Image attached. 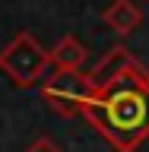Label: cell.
<instances>
[{
  "instance_id": "6da1fadb",
  "label": "cell",
  "mask_w": 149,
  "mask_h": 152,
  "mask_svg": "<svg viewBox=\"0 0 149 152\" xmlns=\"http://www.w3.org/2000/svg\"><path fill=\"white\" fill-rule=\"evenodd\" d=\"M114 152H137L149 140V70H137L92 98L79 111Z\"/></svg>"
},
{
  "instance_id": "7a4b0ae2",
  "label": "cell",
  "mask_w": 149,
  "mask_h": 152,
  "mask_svg": "<svg viewBox=\"0 0 149 152\" xmlns=\"http://www.w3.org/2000/svg\"><path fill=\"white\" fill-rule=\"evenodd\" d=\"M48 66H51L48 48H41L32 32H16L0 48V73L19 89H32L48 73Z\"/></svg>"
},
{
  "instance_id": "3957f363",
  "label": "cell",
  "mask_w": 149,
  "mask_h": 152,
  "mask_svg": "<svg viewBox=\"0 0 149 152\" xmlns=\"http://www.w3.org/2000/svg\"><path fill=\"white\" fill-rule=\"evenodd\" d=\"M41 98L60 117H76L83 104L92 98V86L83 70H54L41 83Z\"/></svg>"
},
{
  "instance_id": "277c9868",
  "label": "cell",
  "mask_w": 149,
  "mask_h": 152,
  "mask_svg": "<svg viewBox=\"0 0 149 152\" xmlns=\"http://www.w3.org/2000/svg\"><path fill=\"white\" fill-rule=\"evenodd\" d=\"M137 70H146V66L133 57V51L124 45V41H117V45H111L86 70V79L92 86V92H102L105 86H111L114 79H121V76H127V73H137Z\"/></svg>"
},
{
  "instance_id": "5b68a950",
  "label": "cell",
  "mask_w": 149,
  "mask_h": 152,
  "mask_svg": "<svg viewBox=\"0 0 149 152\" xmlns=\"http://www.w3.org/2000/svg\"><path fill=\"white\" fill-rule=\"evenodd\" d=\"M102 22L111 28L117 38H127L133 28L143 26V10L133 3V0H114L111 7L102 10Z\"/></svg>"
},
{
  "instance_id": "8992f818",
  "label": "cell",
  "mask_w": 149,
  "mask_h": 152,
  "mask_svg": "<svg viewBox=\"0 0 149 152\" xmlns=\"http://www.w3.org/2000/svg\"><path fill=\"white\" fill-rule=\"evenodd\" d=\"M48 57H51L54 70H83L89 51H86V45L76 35H64V38H57V45L48 51Z\"/></svg>"
},
{
  "instance_id": "52a82bcc",
  "label": "cell",
  "mask_w": 149,
  "mask_h": 152,
  "mask_svg": "<svg viewBox=\"0 0 149 152\" xmlns=\"http://www.w3.org/2000/svg\"><path fill=\"white\" fill-rule=\"evenodd\" d=\"M26 152H60V146H57L51 136H35V140L26 146Z\"/></svg>"
},
{
  "instance_id": "ba28073f",
  "label": "cell",
  "mask_w": 149,
  "mask_h": 152,
  "mask_svg": "<svg viewBox=\"0 0 149 152\" xmlns=\"http://www.w3.org/2000/svg\"><path fill=\"white\" fill-rule=\"evenodd\" d=\"M146 3H149V0H146Z\"/></svg>"
}]
</instances>
